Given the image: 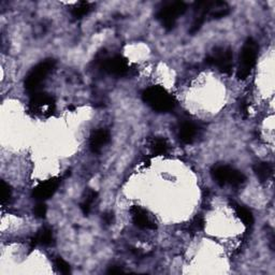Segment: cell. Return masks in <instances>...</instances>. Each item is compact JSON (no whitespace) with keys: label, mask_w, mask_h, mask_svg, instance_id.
I'll use <instances>...</instances> for the list:
<instances>
[{"label":"cell","mask_w":275,"mask_h":275,"mask_svg":"<svg viewBox=\"0 0 275 275\" xmlns=\"http://www.w3.org/2000/svg\"><path fill=\"white\" fill-rule=\"evenodd\" d=\"M143 101L154 111L160 113L170 112L176 106V100L165 89L160 86H151L142 93Z\"/></svg>","instance_id":"6da1fadb"},{"label":"cell","mask_w":275,"mask_h":275,"mask_svg":"<svg viewBox=\"0 0 275 275\" xmlns=\"http://www.w3.org/2000/svg\"><path fill=\"white\" fill-rule=\"evenodd\" d=\"M55 65H56L55 60L49 58L33 67L25 78V82H24L25 91L28 93H30L31 96L39 92L41 84L43 83L46 77H48L52 72V70L54 69Z\"/></svg>","instance_id":"7a4b0ae2"},{"label":"cell","mask_w":275,"mask_h":275,"mask_svg":"<svg viewBox=\"0 0 275 275\" xmlns=\"http://www.w3.org/2000/svg\"><path fill=\"white\" fill-rule=\"evenodd\" d=\"M258 44L254 39L248 38L240 54V62L237 71V77L239 80H245L254 68L256 64V59L258 55Z\"/></svg>","instance_id":"3957f363"},{"label":"cell","mask_w":275,"mask_h":275,"mask_svg":"<svg viewBox=\"0 0 275 275\" xmlns=\"http://www.w3.org/2000/svg\"><path fill=\"white\" fill-rule=\"evenodd\" d=\"M211 173L214 181L221 186H224L226 184H230L232 186H239V185H242L246 181V178L242 172H240L226 165L215 166L212 169Z\"/></svg>","instance_id":"277c9868"},{"label":"cell","mask_w":275,"mask_h":275,"mask_svg":"<svg viewBox=\"0 0 275 275\" xmlns=\"http://www.w3.org/2000/svg\"><path fill=\"white\" fill-rule=\"evenodd\" d=\"M186 9L187 5L183 1L169 2L165 4L162 9H159L156 16L167 30H171L176 25L179 16L183 15Z\"/></svg>","instance_id":"5b68a950"},{"label":"cell","mask_w":275,"mask_h":275,"mask_svg":"<svg viewBox=\"0 0 275 275\" xmlns=\"http://www.w3.org/2000/svg\"><path fill=\"white\" fill-rule=\"evenodd\" d=\"M205 63L207 65L215 66L220 72L229 75L233 67L232 51L230 48H226V46H218L213 50L211 55L206 57Z\"/></svg>","instance_id":"8992f818"},{"label":"cell","mask_w":275,"mask_h":275,"mask_svg":"<svg viewBox=\"0 0 275 275\" xmlns=\"http://www.w3.org/2000/svg\"><path fill=\"white\" fill-rule=\"evenodd\" d=\"M100 69L114 77H124L129 71V65L123 56L115 55L100 60Z\"/></svg>","instance_id":"52a82bcc"},{"label":"cell","mask_w":275,"mask_h":275,"mask_svg":"<svg viewBox=\"0 0 275 275\" xmlns=\"http://www.w3.org/2000/svg\"><path fill=\"white\" fill-rule=\"evenodd\" d=\"M29 109L33 113H41L49 116L55 111V100L49 93L39 92L32 95L29 102Z\"/></svg>","instance_id":"ba28073f"},{"label":"cell","mask_w":275,"mask_h":275,"mask_svg":"<svg viewBox=\"0 0 275 275\" xmlns=\"http://www.w3.org/2000/svg\"><path fill=\"white\" fill-rule=\"evenodd\" d=\"M64 178H53L45 182L39 184L32 191V197L38 201H44L51 198L58 188V186L62 183Z\"/></svg>","instance_id":"9c48e42d"},{"label":"cell","mask_w":275,"mask_h":275,"mask_svg":"<svg viewBox=\"0 0 275 275\" xmlns=\"http://www.w3.org/2000/svg\"><path fill=\"white\" fill-rule=\"evenodd\" d=\"M130 213L132 215V221L136 227L140 228V229H155L156 225L151 219V217L147 215L145 210L138 205H135L131 207Z\"/></svg>","instance_id":"30bf717a"},{"label":"cell","mask_w":275,"mask_h":275,"mask_svg":"<svg viewBox=\"0 0 275 275\" xmlns=\"http://www.w3.org/2000/svg\"><path fill=\"white\" fill-rule=\"evenodd\" d=\"M110 132L106 129H98L93 131L90 139V147L92 153H99L102 147L109 143L110 141Z\"/></svg>","instance_id":"8fae6325"},{"label":"cell","mask_w":275,"mask_h":275,"mask_svg":"<svg viewBox=\"0 0 275 275\" xmlns=\"http://www.w3.org/2000/svg\"><path fill=\"white\" fill-rule=\"evenodd\" d=\"M197 133H198L197 126L193 123L189 122V120H186V122H183L181 124L180 130H179V137L183 143L185 144L192 143L193 140L196 139Z\"/></svg>","instance_id":"7c38bea8"},{"label":"cell","mask_w":275,"mask_h":275,"mask_svg":"<svg viewBox=\"0 0 275 275\" xmlns=\"http://www.w3.org/2000/svg\"><path fill=\"white\" fill-rule=\"evenodd\" d=\"M53 241H54V238H53V232L51 228L43 227L42 229H40L38 231L36 237L31 240V246L33 247L38 244L48 246L53 243Z\"/></svg>","instance_id":"4fadbf2b"},{"label":"cell","mask_w":275,"mask_h":275,"mask_svg":"<svg viewBox=\"0 0 275 275\" xmlns=\"http://www.w3.org/2000/svg\"><path fill=\"white\" fill-rule=\"evenodd\" d=\"M253 170L256 174V177L261 181V182H266L267 180H269L272 176L273 167L270 163L260 162L255 164L253 167Z\"/></svg>","instance_id":"5bb4252c"},{"label":"cell","mask_w":275,"mask_h":275,"mask_svg":"<svg viewBox=\"0 0 275 275\" xmlns=\"http://www.w3.org/2000/svg\"><path fill=\"white\" fill-rule=\"evenodd\" d=\"M97 197H98L97 191L92 190V189H89L85 192V197L82 201V203L80 204V207H81V210H82L84 215H89V214L91 213L92 204L96 201Z\"/></svg>","instance_id":"9a60e30c"},{"label":"cell","mask_w":275,"mask_h":275,"mask_svg":"<svg viewBox=\"0 0 275 275\" xmlns=\"http://www.w3.org/2000/svg\"><path fill=\"white\" fill-rule=\"evenodd\" d=\"M92 10V4L90 2L86 1H82L79 2L78 4H76L73 6L71 10V15L75 17L76 19H80L84 17L85 15L89 14V13Z\"/></svg>","instance_id":"2e32d148"},{"label":"cell","mask_w":275,"mask_h":275,"mask_svg":"<svg viewBox=\"0 0 275 275\" xmlns=\"http://www.w3.org/2000/svg\"><path fill=\"white\" fill-rule=\"evenodd\" d=\"M234 209H236V213L238 217L242 220V223L246 226V227H252L254 224V216L252 212L247 209L245 206L239 205L237 204L234 206Z\"/></svg>","instance_id":"e0dca14e"},{"label":"cell","mask_w":275,"mask_h":275,"mask_svg":"<svg viewBox=\"0 0 275 275\" xmlns=\"http://www.w3.org/2000/svg\"><path fill=\"white\" fill-rule=\"evenodd\" d=\"M168 143L167 141L164 138H156L154 139L153 144H152V150L153 153L155 155H165V154L168 152Z\"/></svg>","instance_id":"ac0fdd59"},{"label":"cell","mask_w":275,"mask_h":275,"mask_svg":"<svg viewBox=\"0 0 275 275\" xmlns=\"http://www.w3.org/2000/svg\"><path fill=\"white\" fill-rule=\"evenodd\" d=\"M54 265L56 267V269L63 274H69L70 273V266L69 264L65 261L62 257H57L54 260Z\"/></svg>","instance_id":"d6986e66"},{"label":"cell","mask_w":275,"mask_h":275,"mask_svg":"<svg viewBox=\"0 0 275 275\" xmlns=\"http://www.w3.org/2000/svg\"><path fill=\"white\" fill-rule=\"evenodd\" d=\"M12 197L11 187L6 184L4 181L1 182V204L8 203Z\"/></svg>","instance_id":"ffe728a7"},{"label":"cell","mask_w":275,"mask_h":275,"mask_svg":"<svg viewBox=\"0 0 275 275\" xmlns=\"http://www.w3.org/2000/svg\"><path fill=\"white\" fill-rule=\"evenodd\" d=\"M203 227H204V219L201 215H197L194 217L190 224V229L193 231L202 230Z\"/></svg>","instance_id":"44dd1931"},{"label":"cell","mask_w":275,"mask_h":275,"mask_svg":"<svg viewBox=\"0 0 275 275\" xmlns=\"http://www.w3.org/2000/svg\"><path fill=\"white\" fill-rule=\"evenodd\" d=\"M46 212H48V209H46V205L43 203V201H40L35 206V209H33V213H35V215L38 218H44Z\"/></svg>","instance_id":"7402d4cb"},{"label":"cell","mask_w":275,"mask_h":275,"mask_svg":"<svg viewBox=\"0 0 275 275\" xmlns=\"http://www.w3.org/2000/svg\"><path fill=\"white\" fill-rule=\"evenodd\" d=\"M102 219L104 223L106 225H111L113 223V220H114V216H113V213L109 212V213H104L103 214V216H102Z\"/></svg>","instance_id":"603a6c76"},{"label":"cell","mask_w":275,"mask_h":275,"mask_svg":"<svg viewBox=\"0 0 275 275\" xmlns=\"http://www.w3.org/2000/svg\"><path fill=\"white\" fill-rule=\"evenodd\" d=\"M122 272H123L122 268H119L117 266H112L110 269L108 270V273H110V274H118V273H122Z\"/></svg>","instance_id":"cb8c5ba5"},{"label":"cell","mask_w":275,"mask_h":275,"mask_svg":"<svg viewBox=\"0 0 275 275\" xmlns=\"http://www.w3.org/2000/svg\"><path fill=\"white\" fill-rule=\"evenodd\" d=\"M241 110H242L243 115L246 117L248 114V103L246 101H242V103H241Z\"/></svg>","instance_id":"d4e9b609"}]
</instances>
